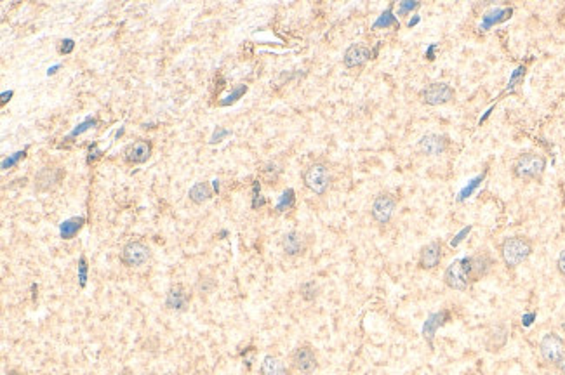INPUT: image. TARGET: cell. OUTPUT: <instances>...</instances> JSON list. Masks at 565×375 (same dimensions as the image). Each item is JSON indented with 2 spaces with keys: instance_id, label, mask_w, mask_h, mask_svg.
<instances>
[{
  "instance_id": "cell-8",
  "label": "cell",
  "mask_w": 565,
  "mask_h": 375,
  "mask_svg": "<svg viewBox=\"0 0 565 375\" xmlns=\"http://www.w3.org/2000/svg\"><path fill=\"white\" fill-rule=\"evenodd\" d=\"M152 257L150 247L143 244L141 240H131L120 250V261L128 268H141L145 266Z\"/></svg>"
},
{
  "instance_id": "cell-17",
  "label": "cell",
  "mask_w": 565,
  "mask_h": 375,
  "mask_svg": "<svg viewBox=\"0 0 565 375\" xmlns=\"http://www.w3.org/2000/svg\"><path fill=\"white\" fill-rule=\"evenodd\" d=\"M369 60H372V51L365 44H352L343 56V63L346 68L363 66Z\"/></svg>"
},
{
  "instance_id": "cell-11",
  "label": "cell",
  "mask_w": 565,
  "mask_h": 375,
  "mask_svg": "<svg viewBox=\"0 0 565 375\" xmlns=\"http://www.w3.org/2000/svg\"><path fill=\"white\" fill-rule=\"evenodd\" d=\"M444 257V247L440 240H433L430 244L423 245L418 254V268L421 271H435L442 264Z\"/></svg>"
},
{
  "instance_id": "cell-29",
  "label": "cell",
  "mask_w": 565,
  "mask_h": 375,
  "mask_svg": "<svg viewBox=\"0 0 565 375\" xmlns=\"http://www.w3.org/2000/svg\"><path fill=\"white\" fill-rule=\"evenodd\" d=\"M420 8V2H414V0H407V2H402L400 5H398V14L404 16L407 14V12L414 11V9Z\"/></svg>"
},
{
  "instance_id": "cell-32",
  "label": "cell",
  "mask_w": 565,
  "mask_h": 375,
  "mask_svg": "<svg viewBox=\"0 0 565 375\" xmlns=\"http://www.w3.org/2000/svg\"><path fill=\"white\" fill-rule=\"evenodd\" d=\"M79 274H80V285H86V280H87V264H86V257H80V263H79Z\"/></svg>"
},
{
  "instance_id": "cell-39",
  "label": "cell",
  "mask_w": 565,
  "mask_h": 375,
  "mask_svg": "<svg viewBox=\"0 0 565 375\" xmlns=\"http://www.w3.org/2000/svg\"><path fill=\"white\" fill-rule=\"evenodd\" d=\"M9 375H25V374H21V372H11Z\"/></svg>"
},
{
  "instance_id": "cell-26",
  "label": "cell",
  "mask_w": 565,
  "mask_h": 375,
  "mask_svg": "<svg viewBox=\"0 0 565 375\" xmlns=\"http://www.w3.org/2000/svg\"><path fill=\"white\" fill-rule=\"evenodd\" d=\"M395 21H397V19H395V16H392V9H388V11L383 12L381 18L376 21L374 28H383V27L386 28V27H389V25H393Z\"/></svg>"
},
{
  "instance_id": "cell-18",
  "label": "cell",
  "mask_w": 565,
  "mask_h": 375,
  "mask_svg": "<svg viewBox=\"0 0 565 375\" xmlns=\"http://www.w3.org/2000/svg\"><path fill=\"white\" fill-rule=\"evenodd\" d=\"M261 375H289V370L280 358L266 354L261 361Z\"/></svg>"
},
{
  "instance_id": "cell-9",
  "label": "cell",
  "mask_w": 565,
  "mask_h": 375,
  "mask_svg": "<svg viewBox=\"0 0 565 375\" xmlns=\"http://www.w3.org/2000/svg\"><path fill=\"white\" fill-rule=\"evenodd\" d=\"M291 367L301 375H311L318 368V358L311 344L298 346L291 353Z\"/></svg>"
},
{
  "instance_id": "cell-19",
  "label": "cell",
  "mask_w": 565,
  "mask_h": 375,
  "mask_svg": "<svg viewBox=\"0 0 565 375\" xmlns=\"http://www.w3.org/2000/svg\"><path fill=\"white\" fill-rule=\"evenodd\" d=\"M506 339H508V331H506L505 325H496L490 334L487 335L485 346L489 351H499L503 346L506 344Z\"/></svg>"
},
{
  "instance_id": "cell-6",
  "label": "cell",
  "mask_w": 565,
  "mask_h": 375,
  "mask_svg": "<svg viewBox=\"0 0 565 375\" xmlns=\"http://www.w3.org/2000/svg\"><path fill=\"white\" fill-rule=\"evenodd\" d=\"M456 90L447 82H431L420 90V99L426 106H442L454 101Z\"/></svg>"
},
{
  "instance_id": "cell-14",
  "label": "cell",
  "mask_w": 565,
  "mask_h": 375,
  "mask_svg": "<svg viewBox=\"0 0 565 375\" xmlns=\"http://www.w3.org/2000/svg\"><path fill=\"white\" fill-rule=\"evenodd\" d=\"M308 240L301 231H289L282 237V250L287 257H300L306 252Z\"/></svg>"
},
{
  "instance_id": "cell-4",
  "label": "cell",
  "mask_w": 565,
  "mask_h": 375,
  "mask_svg": "<svg viewBox=\"0 0 565 375\" xmlns=\"http://www.w3.org/2000/svg\"><path fill=\"white\" fill-rule=\"evenodd\" d=\"M539 357L546 367H557L565 357V339L557 332H546L539 341Z\"/></svg>"
},
{
  "instance_id": "cell-10",
  "label": "cell",
  "mask_w": 565,
  "mask_h": 375,
  "mask_svg": "<svg viewBox=\"0 0 565 375\" xmlns=\"http://www.w3.org/2000/svg\"><path fill=\"white\" fill-rule=\"evenodd\" d=\"M450 148V139L446 134H438V132H426L421 135L420 143H418V150L420 153L426 155V157H440L446 155Z\"/></svg>"
},
{
  "instance_id": "cell-36",
  "label": "cell",
  "mask_w": 565,
  "mask_h": 375,
  "mask_svg": "<svg viewBox=\"0 0 565 375\" xmlns=\"http://www.w3.org/2000/svg\"><path fill=\"white\" fill-rule=\"evenodd\" d=\"M12 94H14L12 90H9V92H2V105H5V103L12 98Z\"/></svg>"
},
{
  "instance_id": "cell-35",
  "label": "cell",
  "mask_w": 565,
  "mask_h": 375,
  "mask_svg": "<svg viewBox=\"0 0 565 375\" xmlns=\"http://www.w3.org/2000/svg\"><path fill=\"white\" fill-rule=\"evenodd\" d=\"M555 370L558 372V375H565V357L558 361V365L555 367Z\"/></svg>"
},
{
  "instance_id": "cell-37",
  "label": "cell",
  "mask_w": 565,
  "mask_h": 375,
  "mask_svg": "<svg viewBox=\"0 0 565 375\" xmlns=\"http://www.w3.org/2000/svg\"><path fill=\"white\" fill-rule=\"evenodd\" d=\"M58 68H60V64H56V66H53V68H49V75H53V73H56V70Z\"/></svg>"
},
{
  "instance_id": "cell-15",
  "label": "cell",
  "mask_w": 565,
  "mask_h": 375,
  "mask_svg": "<svg viewBox=\"0 0 565 375\" xmlns=\"http://www.w3.org/2000/svg\"><path fill=\"white\" fill-rule=\"evenodd\" d=\"M152 157V143L148 139H138L132 144H129L124 151V158L131 166L145 164Z\"/></svg>"
},
{
  "instance_id": "cell-12",
  "label": "cell",
  "mask_w": 565,
  "mask_h": 375,
  "mask_svg": "<svg viewBox=\"0 0 565 375\" xmlns=\"http://www.w3.org/2000/svg\"><path fill=\"white\" fill-rule=\"evenodd\" d=\"M466 259H468L472 283H477L482 278H485L490 273V270H492V266H494V259L489 254V250H477L473 255H468Z\"/></svg>"
},
{
  "instance_id": "cell-28",
  "label": "cell",
  "mask_w": 565,
  "mask_h": 375,
  "mask_svg": "<svg viewBox=\"0 0 565 375\" xmlns=\"http://www.w3.org/2000/svg\"><path fill=\"white\" fill-rule=\"evenodd\" d=\"M25 155H27V151H18V153H14L12 155L11 158H5L4 161H2V169H11L12 166H14V164H18L19 160H21V158H25Z\"/></svg>"
},
{
  "instance_id": "cell-16",
  "label": "cell",
  "mask_w": 565,
  "mask_h": 375,
  "mask_svg": "<svg viewBox=\"0 0 565 375\" xmlns=\"http://www.w3.org/2000/svg\"><path fill=\"white\" fill-rule=\"evenodd\" d=\"M190 300V292L184 289V285L178 283V285L169 289L167 296H165V308L171 309V311H187Z\"/></svg>"
},
{
  "instance_id": "cell-22",
  "label": "cell",
  "mask_w": 565,
  "mask_h": 375,
  "mask_svg": "<svg viewBox=\"0 0 565 375\" xmlns=\"http://www.w3.org/2000/svg\"><path fill=\"white\" fill-rule=\"evenodd\" d=\"M84 222H86V219H84V218L67 219V221H64L63 224L60 226L61 238H63V240H71V238L75 237L77 233L80 231V228L84 226Z\"/></svg>"
},
{
  "instance_id": "cell-1",
  "label": "cell",
  "mask_w": 565,
  "mask_h": 375,
  "mask_svg": "<svg viewBox=\"0 0 565 375\" xmlns=\"http://www.w3.org/2000/svg\"><path fill=\"white\" fill-rule=\"evenodd\" d=\"M498 250L503 264L508 270H515L531 257L534 252V242L525 235H512V237L503 238L501 244L498 245Z\"/></svg>"
},
{
  "instance_id": "cell-30",
  "label": "cell",
  "mask_w": 565,
  "mask_h": 375,
  "mask_svg": "<svg viewBox=\"0 0 565 375\" xmlns=\"http://www.w3.org/2000/svg\"><path fill=\"white\" fill-rule=\"evenodd\" d=\"M214 285H216V281L211 280V278H200L197 289H199L202 294H207L214 289Z\"/></svg>"
},
{
  "instance_id": "cell-5",
  "label": "cell",
  "mask_w": 565,
  "mask_h": 375,
  "mask_svg": "<svg viewBox=\"0 0 565 375\" xmlns=\"http://www.w3.org/2000/svg\"><path fill=\"white\" fill-rule=\"evenodd\" d=\"M444 283H446L450 290H456V292H464V290L470 289V285H472V278H470V268L466 257L453 261V263L447 266L446 273H444Z\"/></svg>"
},
{
  "instance_id": "cell-3",
  "label": "cell",
  "mask_w": 565,
  "mask_h": 375,
  "mask_svg": "<svg viewBox=\"0 0 565 375\" xmlns=\"http://www.w3.org/2000/svg\"><path fill=\"white\" fill-rule=\"evenodd\" d=\"M303 183L315 195H326L329 188L333 186V172H330L329 164H326L324 160L311 161L303 170Z\"/></svg>"
},
{
  "instance_id": "cell-40",
  "label": "cell",
  "mask_w": 565,
  "mask_h": 375,
  "mask_svg": "<svg viewBox=\"0 0 565 375\" xmlns=\"http://www.w3.org/2000/svg\"><path fill=\"white\" fill-rule=\"evenodd\" d=\"M145 375H157V374H145Z\"/></svg>"
},
{
  "instance_id": "cell-31",
  "label": "cell",
  "mask_w": 565,
  "mask_h": 375,
  "mask_svg": "<svg viewBox=\"0 0 565 375\" xmlns=\"http://www.w3.org/2000/svg\"><path fill=\"white\" fill-rule=\"evenodd\" d=\"M557 273L565 280V248H562L557 257Z\"/></svg>"
},
{
  "instance_id": "cell-27",
  "label": "cell",
  "mask_w": 565,
  "mask_h": 375,
  "mask_svg": "<svg viewBox=\"0 0 565 375\" xmlns=\"http://www.w3.org/2000/svg\"><path fill=\"white\" fill-rule=\"evenodd\" d=\"M245 90H248V87L245 86H240V87H237L235 90H233L232 94H230L228 98L225 99V101H221V106H228V105H232V103H235L237 99L240 98V96H242L243 92H245Z\"/></svg>"
},
{
  "instance_id": "cell-24",
  "label": "cell",
  "mask_w": 565,
  "mask_h": 375,
  "mask_svg": "<svg viewBox=\"0 0 565 375\" xmlns=\"http://www.w3.org/2000/svg\"><path fill=\"white\" fill-rule=\"evenodd\" d=\"M296 193H294V190H285L284 195L280 196V202H278L277 205V212H285V210H291L292 207H294V202H296Z\"/></svg>"
},
{
  "instance_id": "cell-38",
  "label": "cell",
  "mask_w": 565,
  "mask_h": 375,
  "mask_svg": "<svg viewBox=\"0 0 565 375\" xmlns=\"http://www.w3.org/2000/svg\"><path fill=\"white\" fill-rule=\"evenodd\" d=\"M213 183H214V193H217L219 192V181L216 179V181H213Z\"/></svg>"
},
{
  "instance_id": "cell-25",
  "label": "cell",
  "mask_w": 565,
  "mask_h": 375,
  "mask_svg": "<svg viewBox=\"0 0 565 375\" xmlns=\"http://www.w3.org/2000/svg\"><path fill=\"white\" fill-rule=\"evenodd\" d=\"M94 125H96V120H94V118H86V120L82 122V124L80 125H77V129H73V131L70 132V135H68V139H71V138H77V135L79 134H82V132H86V131H89L91 127H94Z\"/></svg>"
},
{
  "instance_id": "cell-20",
  "label": "cell",
  "mask_w": 565,
  "mask_h": 375,
  "mask_svg": "<svg viewBox=\"0 0 565 375\" xmlns=\"http://www.w3.org/2000/svg\"><path fill=\"white\" fill-rule=\"evenodd\" d=\"M213 195H214V192L211 190L209 183L193 184V186L190 188V192H188V198H190L195 205H202V203H206L207 200L213 198Z\"/></svg>"
},
{
  "instance_id": "cell-23",
  "label": "cell",
  "mask_w": 565,
  "mask_h": 375,
  "mask_svg": "<svg viewBox=\"0 0 565 375\" xmlns=\"http://www.w3.org/2000/svg\"><path fill=\"white\" fill-rule=\"evenodd\" d=\"M300 294L304 300H315L318 297V285L313 280H308L301 283Z\"/></svg>"
},
{
  "instance_id": "cell-2",
  "label": "cell",
  "mask_w": 565,
  "mask_h": 375,
  "mask_svg": "<svg viewBox=\"0 0 565 375\" xmlns=\"http://www.w3.org/2000/svg\"><path fill=\"white\" fill-rule=\"evenodd\" d=\"M546 157L538 151H524L512 164V176L524 183H534L543 179L546 172Z\"/></svg>"
},
{
  "instance_id": "cell-21",
  "label": "cell",
  "mask_w": 565,
  "mask_h": 375,
  "mask_svg": "<svg viewBox=\"0 0 565 375\" xmlns=\"http://www.w3.org/2000/svg\"><path fill=\"white\" fill-rule=\"evenodd\" d=\"M446 320H449V311H440V313H435V315H431L430 318L426 320V323H424V339H426L430 344H433V335L435 332H437V328L440 325H444L446 323Z\"/></svg>"
},
{
  "instance_id": "cell-34",
  "label": "cell",
  "mask_w": 565,
  "mask_h": 375,
  "mask_svg": "<svg viewBox=\"0 0 565 375\" xmlns=\"http://www.w3.org/2000/svg\"><path fill=\"white\" fill-rule=\"evenodd\" d=\"M225 135H228V131H226V129H221V127H219L216 132H214L213 138H211V143H213V144H214V143H219L221 139L225 138Z\"/></svg>"
},
{
  "instance_id": "cell-33",
  "label": "cell",
  "mask_w": 565,
  "mask_h": 375,
  "mask_svg": "<svg viewBox=\"0 0 565 375\" xmlns=\"http://www.w3.org/2000/svg\"><path fill=\"white\" fill-rule=\"evenodd\" d=\"M73 47H75V42L71 40V38H67V40H61L60 53H61V54H70L71 51H73Z\"/></svg>"
},
{
  "instance_id": "cell-13",
  "label": "cell",
  "mask_w": 565,
  "mask_h": 375,
  "mask_svg": "<svg viewBox=\"0 0 565 375\" xmlns=\"http://www.w3.org/2000/svg\"><path fill=\"white\" fill-rule=\"evenodd\" d=\"M63 176L64 172L61 167H44V169L38 170L37 176H35V188H37L38 192H51V190H54V188L61 183Z\"/></svg>"
},
{
  "instance_id": "cell-7",
  "label": "cell",
  "mask_w": 565,
  "mask_h": 375,
  "mask_svg": "<svg viewBox=\"0 0 565 375\" xmlns=\"http://www.w3.org/2000/svg\"><path fill=\"white\" fill-rule=\"evenodd\" d=\"M397 210V198L389 192H381L374 196L371 205V218L379 226H386L392 222Z\"/></svg>"
}]
</instances>
